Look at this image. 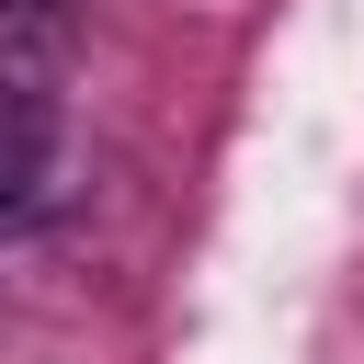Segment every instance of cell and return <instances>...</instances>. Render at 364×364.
Segmentation results:
<instances>
[{"label": "cell", "mask_w": 364, "mask_h": 364, "mask_svg": "<svg viewBox=\"0 0 364 364\" xmlns=\"http://www.w3.org/2000/svg\"><path fill=\"white\" fill-rule=\"evenodd\" d=\"M11 205H23V148L0 136V216H11Z\"/></svg>", "instance_id": "6da1fadb"}]
</instances>
